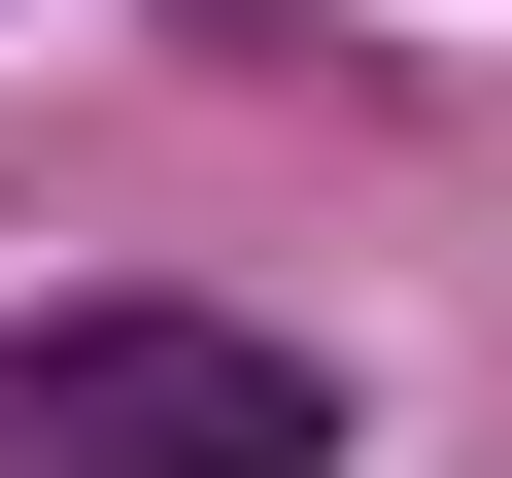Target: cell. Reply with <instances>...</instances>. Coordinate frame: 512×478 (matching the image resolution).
<instances>
[{
	"mask_svg": "<svg viewBox=\"0 0 512 478\" xmlns=\"http://www.w3.org/2000/svg\"><path fill=\"white\" fill-rule=\"evenodd\" d=\"M0 478H342V376L239 308H35L0 342Z\"/></svg>",
	"mask_w": 512,
	"mask_h": 478,
	"instance_id": "6da1fadb",
	"label": "cell"
}]
</instances>
